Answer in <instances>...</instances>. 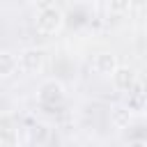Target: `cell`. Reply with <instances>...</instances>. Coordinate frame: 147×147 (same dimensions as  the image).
I'll list each match as a JSON object with an SVG mask.
<instances>
[{
    "label": "cell",
    "instance_id": "obj_8",
    "mask_svg": "<svg viewBox=\"0 0 147 147\" xmlns=\"http://www.w3.org/2000/svg\"><path fill=\"white\" fill-rule=\"evenodd\" d=\"M129 119H131V110H129V108H115V113H113V124H115L117 129L129 126Z\"/></svg>",
    "mask_w": 147,
    "mask_h": 147
},
{
    "label": "cell",
    "instance_id": "obj_6",
    "mask_svg": "<svg viewBox=\"0 0 147 147\" xmlns=\"http://www.w3.org/2000/svg\"><path fill=\"white\" fill-rule=\"evenodd\" d=\"M16 69H18L16 55L9 53V51H2V53H0V76H11Z\"/></svg>",
    "mask_w": 147,
    "mask_h": 147
},
{
    "label": "cell",
    "instance_id": "obj_2",
    "mask_svg": "<svg viewBox=\"0 0 147 147\" xmlns=\"http://www.w3.org/2000/svg\"><path fill=\"white\" fill-rule=\"evenodd\" d=\"M18 69L25 71V74H37L41 67H44V60H46V53L41 48H25L18 53Z\"/></svg>",
    "mask_w": 147,
    "mask_h": 147
},
{
    "label": "cell",
    "instance_id": "obj_3",
    "mask_svg": "<svg viewBox=\"0 0 147 147\" xmlns=\"http://www.w3.org/2000/svg\"><path fill=\"white\" fill-rule=\"evenodd\" d=\"M62 101H64V87H62V83L60 80H46L41 85V90H39V103L53 108V106H57Z\"/></svg>",
    "mask_w": 147,
    "mask_h": 147
},
{
    "label": "cell",
    "instance_id": "obj_5",
    "mask_svg": "<svg viewBox=\"0 0 147 147\" xmlns=\"http://www.w3.org/2000/svg\"><path fill=\"white\" fill-rule=\"evenodd\" d=\"M110 76H113L115 87L122 90V92H129L131 87H136V71H133L131 67H119V64H117Z\"/></svg>",
    "mask_w": 147,
    "mask_h": 147
},
{
    "label": "cell",
    "instance_id": "obj_7",
    "mask_svg": "<svg viewBox=\"0 0 147 147\" xmlns=\"http://www.w3.org/2000/svg\"><path fill=\"white\" fill-rule=\"evenodd\" d=\"M142 106H145V94L140 92V90H129V110H142Z\"/></svg>",
    "mask_w": 147,
    "mask_h": 147
},
{
    "label": "cell",
    "instance_id": "obj_10",
    "mask_svg": "<svg viewBox=\"0 0 147 147\" xmlns=\"http://www.w3.org/2000/svg\"><path fill=\"white\" fill-rule=\"evenodd\" d=\"M16 140V136L9 131V133H0V142H14Z\"/></svg>",
    "mask_w": 147,
    "mask_h": 147
},
{
    "label": "cell",
    "instance_id": "obj_9",
    "mask_svg": "<svg viewBox=\"0 0 147 147\" xmlns=\"http://www.w3.org/2000/svg\"><path fill=\"white\" fill-rule=\"evenodd\" d=\"M108 7H110V11H113V14H124V11H129L131 0H110V2H108Z\"/></svg>",
    "mask_w": 147,
    "mask_h": 147
},
{
    "label": "cell",
    "instance_id": "obj_4",
    "mask_svg": "<svg viewBox=\"0 0 147 147\" xmlns=\"http://www.w3.org/2000/svg\"><path fill=\"white\" fill-rule=\"evenodd\" d=\"M115 67H117V57H115V53H108V51L96 53L92 60V71L99 76H110L115 71Z\"/></svg>",
    "mask_w": 147,
    "mask_h": 147
},
{
    "label": "cell",
    "instance_id": "obj_1",
    "mask_svg": "<svg viewBox=\"0 0 147 147\" xmlns=\"http://www.w3.org/2000/svg\"><path fill=\"white\" fill-rule=\"evenodd\" d=\"M62 23H64V16H62V11L57 7H44L39 11V16H37V30L44 32V34L57 32L62 28Z\"/></svg>",
    "mask_w": 147,
    "mask_h": 147
}]
</instances>
